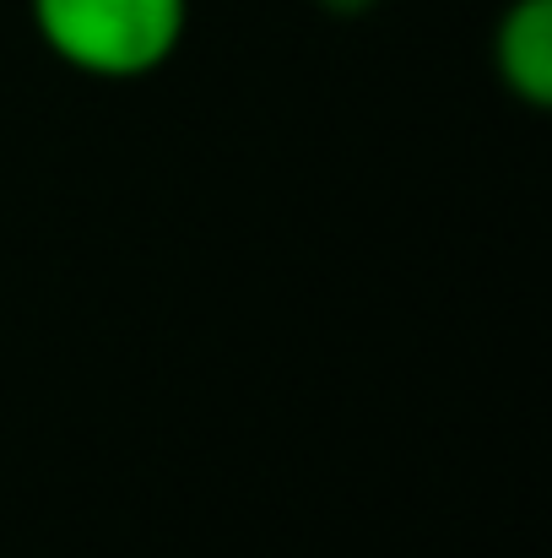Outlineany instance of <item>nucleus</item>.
<instances>
[{"mask_svg":"<svg viewBox=\"0 0 552 558\" xmlns=\"http://www.w3.org/2000/svg\"><path fill=\"white\" fill-rule=\"evenodd\" d=\"M54 60L98 82H136L174 60L189 0H27Z\"/></svg>","mask_w":552,"mask_h":558,"instance_id":"1","label":"nucleus"},{"mask_svg":"<svg viewBox=\"0 0 552 558\" xmlns=\"http://www.w3.org/2000/svg\"><path fill=\"white\" fill-rule=\"evenodd\" d=\"M493 71L499 82L531 104H552V0H510L493 27Z\"/></svg>","mask_w":552,"mask_h":558,"instance_id":"2","label":"nucleus"},{"mask_svg":"<svg viewBox=\"0 0 552 558\" xmlns=\"http://www.w3.org/2000/svg\"><path fill=\"white\" fill-rule=\"evenodd\" d=\"M331 16H364V11H373L379 0H320Z\"/></svg>","mask_w":552,"mask_h":558,"instance_id":"3","label":"nucleus"}]
</instances>
